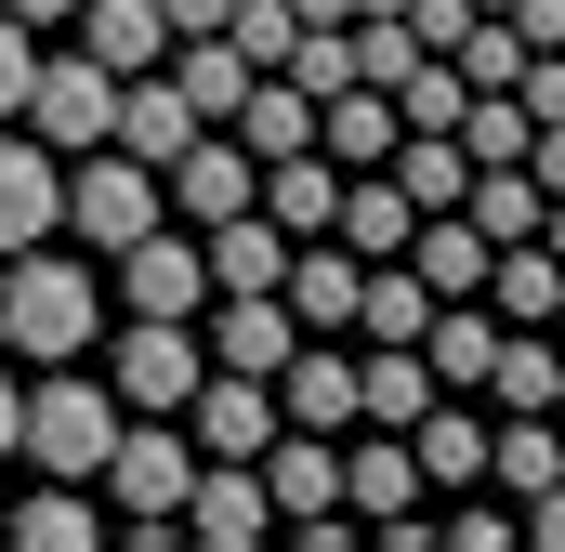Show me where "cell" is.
<instances>
[{"label": "cell", "mask_w": 565, "mask_h": 552, "mask_svg": "<svg viewBox=\"0 0 565 552\" xmlns=\"http://www.w3.org/2000/svg\"><path fill=\"white\" fill-rule=\"evenodd\" d=\"M302 342V316H289L277 289H224V369H250V382H277V355Z\"/></svg>", "instance_id": "25"}, {"label": "cell", "mask_w": 565, "mask_h": 552, "mask_svg": "<svg viewBox=\"0 0 565 552\" xmlns=\"http://www.w3.org/2000/svg\"><path fill=\"white\" fill-rule=\"evenodd\" d=\"M447 540H473V552H500V540H526L513 527V500H487V487H447V513H434Z\"/></svg>", "instance_id": "33"}, {"label": "cell", "mask_w": 565, "mask_h": 552, "mask_svg": "<svg viewBox=\"0 0 565 552\" xmlns=\"http://www.w3.org/2000/svg\"><path fill=\"white\" fill-rule=\"evenodd\" d=\"M184 408H198V460H250V447L277 434V382H250V369H198Z\"/></svg>", "instance_id": "11"}, {"label": "cell", "mask_w": 565, "mask_h": 552, "mask_svg": "<svg viewBox=\"0 0 565 552\" xmlns=\"http://www.w3.org/2000/svg\"><path fill=\"white\" fill-rule=\"evenodd\" d=\"M171 527H184V540H211V552H250V540H277V500H264V474H250V460H198Z\"/></svg>", "instance_id": "6"}, {"label": "cell", "mask_w": 565, "mask_h": 552, "mask_svg": "<svg viewBox=\"0 0 565 552\" xmlns=\"http://www.w3.org/2000/svg\"><path fill=\"white\" fill-rule=\"evenodd\" d=\"M487 355H500V316H487V302H434V316H422L434 395H473V382H487Z\"/></svg>", "instance_id": "20"}, {"label": "cell", "mask_w": 565, "mask_h": 552, "mask_svg": "<svg viewBox=\"0 0 565 552\" xmlns=\"http://www.w3.org/2000/svg\"><path fill=\"white\" fill-rule=\"evenodd\" d=\"M198 264H211V289H277L289 237L264 224V211H224V224H198Z\"/></svg>", "instance_id": "24"}, {"label": "cell", "mask_w": 565, "mask_h": 552, "mask_svg": "<svg viewBox=\"0 0 565 552\" xmlns=\"http://www.w3.org/2000/svg\"><path fill=\"white\" fill-rule=\"evenodd\" d=\"M119 302H132V316H198V302H211V264H198V237H171V224L119 237Z\"/></svg>", "instance_id": "10"}, {"label": "cell", "mask_w": 565, "mask_h": 552, "mask_svg": "<svg viewBox=\"0 0 565 552\" xmlns=\"http://www.w3.org/2000/svg\"><path fill=\"white\" fill-rule=\"evenodd\" d=\"M395 119H408V132H447V119H460V66H447V53H422V66L395 79Z\"/></svg>", "instance_id": "32"}, {"label": "cell", "mask_w": 565, "mask_h": 552, "mask_svg": "<svg viewBox=\"0 0 565 552\" xmlns=\"http://www.w3.org/2000/svg\"><path fill=\"white\" fill-rule=\"evenodd\" d=\"M553 329H500V355H487V382L473 395H500V408H553Z\"/></svg>", "instance_id": "29"}, {"label": "cell", "mask_w": 565, "mask_h": 552, "mask_svg": "<svg viewBox=\"0 0 565 552\" xmlns=\"http://www.w3.org/2000/svg\"><path fill=\"white\" fill-rule=\"evenodd\" d=\"M382 171L408 184V211H460V171H473V158H460V132H395Z\"/></svg>", "instance_id": "27"}, {"label": "cell", "mask_w": 565, "mask_h": 552, "mask_svg": "<svg viewBox=\"0 0 565 552\" xmlns=\"http://www.w3.org/2000/svg\"><path fill=\"white\" fill-rule=\"evenodd\" d=\"M145 224H171V198H158V171H145L132 145H79V171H66V237H145Z\"/></svg>", "instance_id": "4"}, {"label": "cell", "mask_w": 565, "mask_h": 552, "mask_svg": "<svg viewBox=\"0 0 565 552\" xmlns=\"http://www.w3.org/2000/svg\"><path fill=\"white\" fill-rule=\"evenodd\" d=\"M355 251H342V237H289V264H277V302L289 316H302V329H316V342H342V329H355Z\"/></svg>", "instance_id": "12"}, {"label": "cell", "mask_w": 565, "mask_h": 552, "mask_svg": "<svg viewBox=\"0 0 565 552\" xmlns=\"http://www.w3.org/2000/svg\"><path fill=\"white\" fill-rule=\"evenodd\" d=\"M460 224L473 237H540V171L526 158H473L460 171Z\"/></svg>", "instance_id": "23"}, {"label": "cell", "mask_w": 565, "mask_h": 552, "mask_svg": "<svg viewBox=\"0 0 565 552\" xmlns=\"http://www.w3.org/2000/svg\"><path fill=\"white\" fill-rule=\"evenodd\" d=\"M13 447H26L40 474H66V487H79V474H106V447H119V395H106V382H79V369H53V382L13 408Z\"/></svg>", "instance_id": "2"}, {"label": "cell", "mask_w": 565, "mask_h": 552, "mask_svg": "<svg viewBox=\"0 0 565 552\" xmlns=\"http://www.w3.org/2000/svg\"><path fill=\"white\" fill-rule=\"evenodd\" d=\"M106 106H119V79L93 66V53H40V79H26V132L40 145H106Z\"/></svg>", "instance_id": "7"}, {"label": "cell", "mask_w": 565, "mask_h": 552, "mask_svg": "<svg viewBox=\"0 0 565 552\" xmlns=\"http://www.w3.org/2000/svg\"><path fill=\"white\" fill-rule=\"evenodd\" d=\"M26 79H40V40H26V26H13V13H0V119H13V106H26Z\"/></svg>", "instance_id": "34"}, {"label": "cell", "mask_w": 565, "mask_h": 552, "mask_svg": "<svg viewBox=\"0 0 565 552\" xmlns=\"http://www.w3.org/2000/svg\"><path fill=\"white\" fill-rule=\"evenodd\" d=\"M13 408H26V395H13V369H0V460H13Z\"/></svg>", "instance_id": "38"}, {"label": "cell", "mask_w": 565, "mask_h": 552, "mask_svg": "<svg viewBox=\"0 0 565 552\" xmlns=\"http://www.w3.org/2000/svg\"><path fill=\"white\" fill-rule=\"evenodd\" d=\"M473 302H487L500 329H553V302H565V264L540 251V237H500V251H487V289H473Z\"/></svg>", "instance_id": "17"}, {"label": "cell", "mask_w": 565, "mask_h": 552, "mask_svg": "<svg viewBox=\"0 0 565 552\" xmlns=\"http://www.w3.org/2000/svg\"><path fill=\"white\" fill-rule=\"evenodd\" d=\"M13 540H26V552H79V540H93V500H79V487L53 474L40 500H13Z\"/></svg>", "instance_id": "31"}, {"label": "cell", "mask_w": 565, "mask_h": 552, "mask_svg": "<svg viewBox=\"0 0 565 552\" xmlns=\"http://www.w3.org/2000/svg\"><path fill=\"white\" fill-rule=\"evenodd\" d=\"M408 224H422V211H408V184H395V171H342L329 237H342L355 264H395V251H408Z\"/></svg>", "instance_id": "15"}, {"label": "cell", "mask_w": 565, "mask_h": 552, "mask_svg": "<svg viewBox=\"0 0 565 552\" xmlns=\"http://www.w3.org/2000/svg\"><path fill=\"white\" fill-rule=\"evenodd\" d=\"M422 316H434V289L408 264H369V276H355V329H369V342H422Z\"/></svg>", "instance_id": "30"}, {"label": "cell", "mask_w": 565, "mask_h": 552, "mask_svg": "<svg viewBox=\"0 0 565 552\" xmlns=\"http://www.w3.org/2000/svg\"><path fill=\"white\" fill-rule=\"evenodd\" d=\"M40 237H66V171L40 132L0 119V251H40Z\"/></svg>", "instance_id": "8"}, {"label": "cell", "mask_w": 565, "mask_h": 552, "mask_svg": "<svg viewBox=\"0 0 565 552\" xmlns=\"http://www.w3.org/2000/svg\"><path fill=\"white\" fill-rule=\"evenodd\" d=\"M408 460H422V487H487V421L447 408V395H422V421H408Z\"/></svg>", "instance_id": "22"}, {"label": "cell", "mask_w": 565, "mask_h": 552, "mask_svg": "<svg viewBox=\"0 0 565 552\" xmlns=\"http://www.w3.org/2000/svg\"><path fill=\"white\" fill-rule=\"evenodd\" d=\"M487 251H500V237H473V224H460V211H422V224H408V251H395V264L422 276L434 302H473V289H487Z\"/></svg>", "instance_id": "18"}, {"label": "cell", "mask_w": 565, "mask_h": 552, "mask_svg": "<svg viewBox=\"0 0 565 552\" xmlns=\"http://www.w3.org/2000/svg\"><path fill=\"white\" fill-rule=\"evenodd\" d=\"M553 329H565V302H553Z\"/></svg>", "instance_id": "39"}, {"label": "cell", "mask_w": 565, "mask_h": 552, "mask_svg": "<svg viewBox=\"0 0 565 552\" xmlns=\"http://www.w3.org/2000/svg\"><path fill=\"white\" fill-rule=\"evenodd\" d=\"M79 53H93L106 79H132V66L171 53V13H158V0H79Z\"/></svg>", "instance_id": "21"}, {"label": "cell", "mask_w": 565, "mask_h": 552, "mask_svg": "<svg viewBox=\"0 0 565 552\" xmlns=\"http://www.w3.org/2000/svg\"><path fill=\"white\" fill-rule=\"evenodd\" d=\"M158 13H171V40H184V26H224V0H158Z\"/></svg>", "instance_id": "35"}, {"label": "cell", "mask_w": 565, "mask_h": 552, "mask_svg": "<svg viewBox=\"0 0 565 552\" xmlns=\"http://www.w3.org/2000/svg\"><path fill=\"white\" fill-rule=\"evenodd\" d=\"M184 474H198V434H171V408H119V447H106L119 527H171L184 513Z\"/></svg>", "instance_id": "3"}, {"label": "cell", "mask_w": 565, "mask_h": 552, "mask_svg": "<svg viewBox=\"0 0 565 552\" xmlns=\"http://www.w3.org/2000/svg\"><path fill=\"white\" fill-rule=\"evenodd\" d=\"M422 395H434V369H422V342H369L355 355V421H422Z\"/></svg>", "instance_id": "26"}, {"label": "cell", "mask_w": 565, "mask_h": 552, "mask_svg": "<svg viewBox=\"0 0 565 552\" xmlns=\"http://www.w3.org/2000/svg\"><path fill=\"white\" fill-rule=\"evenodd\" d=\"M198 369H211V355L184 342V316H132V329H119V408H184Z\"/></svg>", "instance_id": "13"}, {"label": "cell", "mask_w": 565, "mask_h": 552, "mask_svg": "<svg viewBox=\"0 0 565 552\" xmlns=\"http://www.w3.org/2000/svg\"><path fill=\"white\" fill-rule=\"evenodd\" d=\"M250 184H264V158L237 132H184V158L158 171V198L184 211V224H224V211H250Z\"/></svg>", "instance_id": "9"}, {"label": "cell", "mask_w": 565, "mask_h": 552, "mask_svg": "<svg viewBox=\"0 0 565 552\" xmlns=\"http://www.w3.org/2000/svg\"><path fill=\"white\" fill-rule=\"evenodd\" d=\"M395 132H408V119H395V93H369V79L316 93V145H329L342 171H382V158H395Z\"/></svg>", "instance_id": "19"}, {"label": "cell", "mask_w": 565, "mask_h": 552, "mask_svg": "<svg viewBox=\"0 0 565 552\" xmlns=\"http://www.w3.org/2000/svg\"><path fill=\"white\" fill-rule=\"evenodd\" d=\"M277 421H302V434H355V355H329L316 329L277 355Z\"/></svg>", "instance_id": "14"}, {"label": "cell", "mask_w": 565, "mask_h": 552, "mask_svg": "<svg viewBox=\"0 0 565 552\" xmlns=\"http://www.w3.org/2000/svg\"><path fill=\"white\" fill-rule=\"evenodd\" d=\"M487 487H500V500H540V487H565V421H553V408L487 421Z\"/></svg>", "instance_id": "16"}, {"label": "cell", "mask_w": 565, "mask_h": 552, "mask_svg": "<svg viewBox=\"0 0 565 552\" xmlns=\"http://www.w3.org/2000/svg\"><path fill=\"white\" fill-rule=\"evenodd\" d=\"M93 329H106V289H93V264H66V251H0V342H13L26 369L93 355Z\"/></svg>", "instance_id": "1"}, {"label": "cell", "mask_w": 565, "mask_h": 552, "mask_svg": "<svg viewBox=\"0 0 565 552\" xmlns=\"http://www.w3.org/2000/svg\"><path fill=\"white\" fill-rule=\"evenodd\" d=\"M250 474H264L277 527H329V513H342V447H329V434H302V421H277V434L250 447Z\"/></svg>", "instance_id": "5"}, {"label": "cell", "mask_w": 565, "mask_h": 552, "mask_svg": "<svg viewBox=\"0 0 565 552\" xmlns=\"http://www.w3.org/2000/svg\"><path fill=\"white\" fill-rule=\"evenodd\" d=\"M540 251H553V264H565V198H540Z\"/></svg>", "instance_id": "37"}, {"label": "cell", "mask_w": 565, "mask_h": 552, "mask_svg": "<svg viewBox=\"0 0 565 552\" xmlns=\"http://www.w3.org/2000/svg\"><path fill=\"white\" fill-rule=\"evenodd\" d=\"M0 13H13V26H66L79 0H0Z\"/></svg>", "instance_id": "36"}, {"label": "cell", "mask_w": 565, "mask_h": 552, "mask_svg": "<svg viewBox=\"0 0 565 552\" xmlns=\"http://www.w3.org/2000/svg\"><path fill=\"white\" fill-rule=\"evenodd\" d=\"M447 66H460V93H513V79H526V26H513V13H473V26L447 40Z\"/></svg>", "instance_id": "28"}]
</instances>
